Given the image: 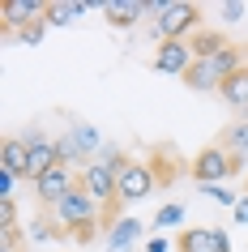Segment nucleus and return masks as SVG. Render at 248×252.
Here are the masks:
<instances>
[{"label":"nucleus","mask_w":248,"mask_h":252,"mask_svg":"<svg viewBox=\"0 0 248 252\" xmlns=\"http://www.w3.org/2000/svg\"><path fill=\"white\" fill-rule=\"evenodd\" d=\"M0 231H17V210H13V201H0Z\"/></svg>","instance_id":"obj_21"},{"label":"nucleus","mask_w":248,"mask_h":252,"mask_svg":"<svg viewBox=\"0 0 248 252\" xmlns=\"http://www.w3.org/2000/svg\"><path fill=\"white\" fill-rule=\"evenodd\" d=\"M201 192H206V197H214V201H218V205H231V210H235V201H240V197H235V192H227V188H218V184H206V188H201Z\"/></svg>","instance_id":"obj_20"},{"label":"nucleus","mask_w":248,"mask_h":252,"mask_svg":"<svg viewBox=\"0 0 248 252\" xmlns=\"http://www.w3.org/2000/svg\"><path fill=\"white\" fill-rule=\"evenodd\" d=\"M116 188H120V205H133V201H142V197H150L154 192V171H150V162H124L120 167V175H116Z\"/></svg>","instance_id":"obj_5"},{"label":"nucleus","mask_w":248,"mask_h":252,"mask_svg":"<svg viewBox=\"0 0 248 252\" xmlns=\"http://www.w3.org/2000/svg\"><path fill=\"white\" fill-rule=\"evenodd\" d=\"M188 47H193V56L197 60H210V56H218V52H227V47H231V43H227V34H222V30H197L193 39H188Z\"/></svg>","instance_id":"obj_13"},{"label":"nucleus","mask_w":248,"mask_h":252,"mask_svg":"<svg viewBox=\"0 0 248 252\" xmlns=\"http://www.w3.org/2000/svg\"><path fill=\"white\" fill-rule=\"evenodd\" d=\"M188 171H193L197 184L206 188V184H222L227 175H235V167H231V154H227V150L214 141V146H206L193 162H188Z\"/></svg>","instance_id":"obj_4"},{"label":"nucleus","mask_w":248,"mask_h":252,"mask_svg":"<svg viewBox=\"0 0 248 252\" xmlns=\"http://www.w3.org/2000/svg\"><path fill=\"white\" fill-rule=\"evenodd\" d=\"M52 222L60 226V235H73L77 244H90L94 231L103 226V210H99V201H94L90 192L73 188V192L52 210Z\"/></svg>","instance_id":"obj_1"},{"label":"nucleus","mask_w":248,"mask_h":252,"mask_svg":"<svg viewBox=\"0 0 248 252\" xmlns=\"http://www.w3.org/2000/svg\"><path fill=\"white\" fill-rule=\"evenodd\" d=\"M13 184H17L13 171H0V201H13Z\"/></svg>","instance_id":"obj_25"},{"label":"nucleus","mask_w":248,"mask_h":252,"mask_svg":"<svg viewBox=\"0 0 248 252\" xmlns=\"http://www.w3.org/2000/svg\"><path fill=\"white\" fill-rule=\"evenodd\" d=\"M222 103L227 107H235V111H248V64L240 68V73H235V77H227L222 81Z\"/></svg>","instance_id":"obj_14"},{"label":"nucleus","mask_w":248,"mask_h":252,"mask_svg":"<svg viewBox=\"0 0 248 252\" xmlns=\"http://www.w3.org/2000/svg\"><path fill=\"white\" fill-rule=\"evenodd\" d=\"M210 252H231V244H227V231L210 226Z\"/></svg>","instance_id":"obj_22"},{"label":"nucleus","mask_w":248,"mask_h":252,"mask_svg":"<svg viewBox=\"0 0 248 252\" xmlns=\"http://www.w3.org/2000/svg\"><path fill=\"white\" fill-rule=\"evenodd\" d=\"M150 171H154V184L163 188V184H171V180H176V175H180V167H176V162H171V154H163V150H158L154 158H150Z\"/></svg>","instance_id":"obj_17"},{"label":"nucleus","mask_w":248,"mask_h":252,"mask_svg":"<svg viewBox=\"0 0 248 252\" xmlns=\"http://www.w3.org/2000/svg\"><path fill=\"white\" fill-rule=\"evenodd\" d=\"M235 218H240V222H248V192L235 201Z\"/></svg>","instance_id":"obj_27"},{"label":"nucleus","mask_w":248,"mask_h":252,"mask_svg":"<svg viewBox=\"0 0 248 252\" xmlns=\"http://www.w3.org/2000/svg\"><path fill=\"white\" fill-rule=\"evenodd\" d=\"M99 13H103L111 26L124 30V26H133V22L145 13V0H103V4H99Z\"/></svg>","instance_id":"obj_11"},{"label":"nucleus","mask_w":248,"mask_h":252,"mask_svg":"<svg viewBox=\"0 0 248 252\" xmlns=\"http://www.w3.org/2000/svg\"><path fill=\"white\" fill-rule=\"evenodd\" d=\"M244 192H248V175H244Z\"/></svg>","instance_id":"obj_28"},{"label":"nucleus","mask_w":248,"mask_h":252,"mask_svg":"<svg viewBox=\"0 0 248 252\" xmlns=\"http://www.w3.org/2000/svg\"><path fill=\"white\" fill-rule=\"evenodd\" d=\"M0 171H13L17 180H30V146H26V137H4V146H0Z\"/></svg>","instance_id":"obj_9"},{"label":"nucleus","mask_w":248,"mask_h":252,"mask_svg":"<svg viewBox=\"0 0 248 252\" xmlns=\"http://www.w3.org/2000/svg\"><path fill=\"white\" fill-rule=\"evenodd\" d=\"M137 239H142V222H137V218H120V222L107 231V252H133Z\"/></svg>","instance_id":"obj_12"},{"label":"nucleus","mask_w":248,"mask_h":252,"mask_svg":"<svg viewBox=\"0 0 248 252\" xmlns=\"http://www.w3.org/2000/svg\"><path fill=\"white\" fill-rule=\"evenodd\" d=\"M193 47L184 39H167V43H158V52H154V73H167V77H184L188 68H193Z\"/></svg>","instance_id":"obj_7"},{"label":"nucleus","mask_w":248,"mask_h":252,"mask_svg":"<svg viewBox=\"0 0 248 252\" xmlns=\"http://www.w3.org/2000/svg\"><path fill=\"white\" fill-rule=\"evenodd\" d=\"M69 137H73V146L81 150V158H86V154H94V150H99V133H94L90 124H73V128H69ZM90 162V158H86Z\"/></svg>","instance_id":"obj_16"},{"label":"nucleus","mask_w":248,"mask_h":252,"mask_svg":"<svg viewBox=\"0 0 248 252\" xmlns=\"http://www.w3.org/2000/svg\"><path fill=\"white\" fill-rule=\"evenodd\" d=\"M180 218H184V205H180V201H171V205H163V210L154 214V222H150V226H154V231H167V226H176Z\"/></svg>","instance_id":"obj_18"},{"label":"nucleus","mask_w":248,"mask_h":252,"mask_svg":"<svg viewBox=\"0 0 248 252\" xmlns=\"http://www.w3.org/2000/svg\"><path fill=\"white\" fill-rule=\"evenodd\" d=\"M218 13H222V22H240V17H244V4H240V0H227Z\"/></svg>","instance_id":"obj_24"},{"label":"nucleus","mask_w":248,"mask_h":252,"mask_svg":"<svg viewBox=\"0 0 248 252\" xmlns=\"http://www.w3.org/2000/svg\"><path fill=\"white\" fill-rule=\"evenodd\" d=\"M180 252H210V231H184Z\"/></svg>","instance_id":"obj_19"},{"label":"nucleus","mask_w":248,"mask_h":252,"mask_svg":"<svg viewBox=\"0 0 248 252\" xmlns=\"http://www.w3.org/2000/svg\"><path fill=\"white\" fill-rule=\"evenodd\" d=\"M197 30H201V9L188 4V0H167L163 13L154 17V34L163 43H167V39H184V43H188Z\"/></svg>","instance_id":"obj_2"},{"label":"nucleus","mask_w":248,"mask_h":252,"mask_svg":"<svg viewBox=\"0 0 248 252\" xmlns=\"http://www.w3.org/2000/svg\"><path fill=\"white\" fill-rule=\"evenodd\" d=\"M43 26H47V22H35V26H26V30H17L13 39H22V43H39V39H43Z\"/></svg>","instance_id":"obj_23"},{"label":"nucleus","mask_w":248,"mask_h":252,"mask_svg":"<svg viewBox=\"0 0 248 252\" xmlns=\"http://www.w3.org/2000/svg\"><path fill=\"white\" fill-rule=\"evenodd\" d=\"M26 146H30V184H35L43 171H52L56 162H60V146L43 133H26Z\"/></svg>","instance_id":"obj_8"},{"label":"nucleus","mask_w":248,"mask_h":252,"mask_svg":"<svg viewBox=\"0 0 248 252\" xmlns=\"http://www.w3.org/2000/svg\"><path fill=\"white\" fill-rule=\"evenodd\" d=\"M86 9H90L86 0H56V4H47V26H73L77 13H86Z\"/></svg>","instance_id":"obj_15"},{"label":"nucleus","mask_w":248,"mask_h":252,"mask_svg":"<svg viewBox=\"0 0 248 252\" xmlns=\"http://www.w3.org/2000/svg\"><path fill=\"white\" fill-rule=\"evenodd\" d=\"M0 22H4V34H17V30L35 26V22H47V4L43 0H4Z\"/></svg>","instance_id":"obj_6"},{"label":"nucleus","mask_w":248,"mask_h":252,"mask_svg":"<svg viewBox=\"0 0 248 252\" xmlns=\"http://www.w3.org/2000/svg\"><path fill=\"white\" fill-rule=\"evenodd\" d=\"M145 252H171V244L163 235H150V244H145Z\"/></svg>","instance_id":"obj_26"},{"label":"nucleus","mask_w":248,"mask_h":252,"mask_svg":"<svg viewBox=\"0 0 248 252\" xmlns=\"http://www.w3.org/2000/svg\"><path fill=\"white\" fill-rule=\"evenodd\" d=\"M218 146L231 154V167H235V175L244 171V158H248V120H235V124H227L218 133Z\"/></svg>","instance_id":"obj_10"},{"label":"nucleus","mask_w":248,"mask_h":252,"mask_svg":"<svg viewBox=\"0 0 248 252\" xmlns=\"http://www.w3.org/2000/svg\"><path fill=\"white\" fill-rule=\"evenodd\" d=\"M73 188H77V171H73L69 162H56L52 171H43L39 180H35V197H39L43 210H56Z\"/></svg>","instance_id":"obj_3"}]
</instances>
